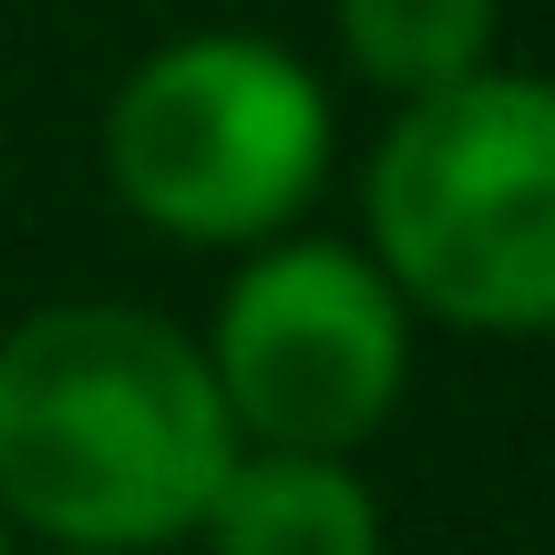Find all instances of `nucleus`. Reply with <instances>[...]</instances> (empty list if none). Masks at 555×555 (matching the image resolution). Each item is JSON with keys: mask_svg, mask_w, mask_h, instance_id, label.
I'll use <instances>...</instances> for the list:
<instances>
[{"mask_svg": "<svg viewBox=\"0 0 555 555\" xmlns=\"http://www.w3.org/2000/svg\"><path fill=\"white\" fill-rule=\"evenodd\" d=\"M227 463L237 422L185 330L144 309H41L0 339V504L52 545H165L206 515Z\"/></svg>", "mask_w": 555, "mask_h": 555, "instance_id": "f257e3e1", "label": "nucleus"}, {"mask_svg": "<svg viewBox=\"0 0 555 555\" xmlns=\"http://www.w3.org/2000/svg\"><path fill=\"white\" fill-rule=\"evenodd\" d=\"M380 268L453 330H555V82L412 93L371 165Z\"/></svg>", "mask_w": 555, "mask_h": 555, "instance_id": "f03ea898", "label": "nucleus"}, {"mask_svg": "<svg viewBox=\"0 0 555 555\" xmlns=\"http://www.w3.org/2000/svg\"><path fill=\"white\" fill-rule=\"evenodd\" d=\"M103 165L144 227L237 247L309 206L319 165H330V103L288 52L247 31H196L165 41L114 93Z\"/></svg>", "mask_w": 555, "mask_h": 555, "instance_id": "7ed1b4c3", "label": "nucleus"}, {"mask_svg": "<svg viewBox=\"0 0 555 555\" xmlns=\"http://www.w3.org/2000/svg\"><path fill=\"white\" fill-rule=\"evenodd\" d=\"M227 422L288 453H350L401 401V298L350 247H268L217 319Z\"/></svg>", "mask_w": 555, "mask_h": 555, "instance_id": "20e7f679", "label": "nucleus"}, {"mask_svg": "<svg viewBox=\"0 0 555 555\" xmlns=\"http://www.w3.org/2000/svg\"><path fill=\"white\" fill-rule=\"evenodd\" d=\"M196 525L217 555H380L360 474L339 453H288V442H268L258 463H227Z\"/></svg>", "mask_w": 555, "mask_h": 555, "instance_id": "39448f33", "label": "nucleus"}, {"mask_svg": "<svg viewBox=\"0 0 555 555\" xmlns=\"http://www.w3.org/2000/svg\"><path fill=\"white\" fill-rule=\"evenodd\" d=\"M339 41L380 93H442L483 73L494 52V0H339Z\"/></svg>", "mask_w": 555, "mask_h": 555, "instance_id": "423d86ee", "label": "nucleus"}, {"mask_svg": "<svg viewBox=\"0 0 555 555\" xmlns=\"http://www.w3.org/2000/svg\"><path fill=\"white\" fill-rule=\"evenodd\" d=\"M73 555H103V545H73Z\"/></svg>", "mask_w": 555, "mask_h": 555, "instance_id": "0eeeda50", "label": "nucleus"}]
</instances>
